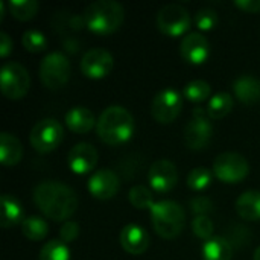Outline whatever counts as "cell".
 I'll list each match as a JSON object with an SVG mask.
<instances>
[{"instance_id": "1", "label": "cell", "mask_w": 260, "mask_h": 260, "mask_svg": "<svg viewBox=\"0 0 260 260\" xmlns=\"http://www.w3.org/2000/svg\"><path fill=\"white\" fill-rule=\"evenodd\" d=\"M40 212L55 222H67L78 209V197L72 187L61 181H41L32 193Z\"/></svg>"}, {"instance_id": "2", "label": "cell", "mask_w": 260, "mask_h": 260, "mask_svg": "<svg viewBox=\"0 0 260 260\" xmlns=\"http://www.w3.org/2000/svg\"><path fill=\"white\" fill-rule=\"evenodd\" d=\"M136 129L133 114L120 105H111L102 111L98 119L96 131L99 139L108 146L126 143Z\"/></svg>"}, {"instance_id": "3", "label": "cell", "mask_w": 260, "mask_h": 260, "mask_svg": "<svg viewBox=\"0 0 260 260\" xmlns=\"http://www.w3.org/2000/svg\"><path fill=\"white\" fill-rule=\"evenodd\" d=\"M125 20V9L114 0H98L82 12V23L96 35L114 34Z\"/></svg>"}, {"instance_id": "4", "label": "cell", "mask_w": 260, "mask_h": 260, "mask_svg": "<svg viewBox=\"0 0 260 260\" xmlns=\"http://www.w3.org/2000/svg\"><path fill=\"white\" fill-rule=\"evenodd\" d=\"M151 219L155 233L163 239H175L184 229L186 213L183 207L171 200H163L151 209Z\"/></svg>"}, {"instance_id": "5", "label": "cell", "mask_w": 260, "mask_h": 260, "mask_svg": "<svg viewBox=\"0 0 260 260\" xmlns=\"http://www.w3.org/2000/svg\"><path fill=\"white\" fill-rule=\"evenodd\" d=\"M64 139V129L62 125L53 119V117H46L38 120L29 134V142L32 148L40 152V154H49L55 151Z\"/></svg>"}, {"instance_id": "6", "label": "cell", "mask_w": 260, "mask_h": 260, "mask_svg": "<svg viewBox=\"0 0 260 260\" xmlns=\"http://www.w3.org/2000/svg\"><path fill=\"white\" fill-rule=\"evenodd\" d=\"M30 87V76L24 66L20 62H6L0 72V88L6 99L20 101L23 99Z\"/></svg>"}, {"instance_id": "7", "label": "cell", "mask_w": 260, "mask_h": 260, "mask_svg": "<svg viewBox=\"0 0 260 260\" xmlns=\"http://www.w3.org/2000/svg\"><path fill=\"white\" fill-rule=\"evenodd\" d=\"M40 79L49 90L62 88L70 79V61L61 52L46 55L40 64Z\"/></svg>"}, {"instance_id": "8", "label": "cell", "mask_w": 260, "mask_h": 260, "mask_svg": "<svg viewBox=\"0 0 260 260\" xmlns=\"http://www.w3.org/2000/svg\"><path fill=\"white\" fill-rule=\"evenodd\" d=\"M184 143L192 151H203L209 146L213 137V125L204 108H195L192 119L187 122L184 133Z\"/></svg>"}, {"instance_id": "9", "label": "cell", "mask_w": 260, "mask_h": 260, "mask_svg": "<svg viewBox=\"0 0 260 260\" xmlns=\"http://www.w3.org/2000/svg\"><path fill=\"white\" fill-rule=\"evenodd\" d=\"M250 174L247 158L238 152L219 154L213 161V175L225 184H238Z\"/></svg>"}, {"instance_id": "10", "label": "cell", "mask_w": 260, "mask_h": 260, "mask_svg": "<svg viewBox=\"0 0 260 260\" xmlns=\"http://www.w3.org/2000/svg\"><path fill=\"white\" fill-rule=\"evenodd\" d=\"M155 21H157L158 30L172 38L184 35L190 29V24H192L189 11L184 6L177 5V3L165 5L158 11Z\"/></svg>"}, {"instance_id": "11", "label": "cell", "mask_w": 260, "mask_h": 260, "mask_svg": "<svg viewBox=\"0 0 260 260\" xmlns=\"http://www.w3.org/2000/svg\"><path fill=\"white\" fill-rule=\"evenodd\" d=\"M181 110H183V96L180 91L174 88H165L158 91L151 105L152 117L161 125L172 123L180 116Z\"/></svg>"}, {"instance_id": "12", "label": "cell", "mask_w": 260, "mask_h": 260, "mask_svg": "<svg viewBox=\"0 0 260 260\" xmlns=\"http://www.w3.org/2000/svg\"><path fill=\"white\" fill-rule=\"evenodd\" d=\"M113 55L102 47H94L85 52L81 59V72L90 79H102L113 70Z\"/></svg>"}, {"instance_id": "13", "label": "cell", "mask_w": 260, "mask_h": 260, "mask_svg": "<svg viewBox=\"0 0 260 260\" xmlns=\"http://www.w3.org/2000/svg\"><path fill=\"white\" fill-rule=\"evenodd\" d=\"M148 181L152 190L158 193H169L178 183L177 166L166 158L154 161L148 171Z\"/></svg>"}, {"instance_id": "14", "label": "cell", "mask_w": 260, "mask_h": 260, "mask_svg": "<svg viewBox=\"0 0 260 260\" xmlns=\"http://www.w3.org/2000/svg\"><path fill=\"white\" fill-rule=\"evenodd\" d=\"M98 160H99L98 149L91 143H85V142L75 145L67 155V163L70 171L78 175H85L91 172L96 168Z\"/></svg>"}, {"instance_id": "15", "label": "cell", "mask_w": 260, "mask_h": 260, "mask_svg": "<svg viewBox=\"0 0 260 260\" xmlns=\"http://www.w3.org/2000/svg\"><path fill=\"white\" fill-rule=\"evenodd\" d=\"M120 189L119 177L110 169H99L96 171L88 180V192L96 200H111L117 195Z\"/></svg>"}, {"instance_id": "16", "label": "cell", "mask_w": 260, "mask_h": 260, "mask_svg": "<svg viewBox=\"0 0 260 260\" xmlns=\"http://www.w3.org/2000/svg\"><path fill=\"white\" fill-rule=\"evenodd\" d=\"M180 53L184 61L193 66L204 64L210 55V43L200 32H190L180 44Z\"/></svg>"}, {"instance_id": "17", "label": "cell", "mask_w": 260, "mask_h": 260, "mask_svg": "<svg viewBox=\"0 0 260 260\" xmlns=\"http://www.w3.org/2000/svg\"><path fill=\"white\" fill-rule=\"evenodd\" d=\"M119 242L126 253H129L133 256H139L148 250L149 235L140 225L128 224L126 227L122 229L120 236H119Z\"/></svg>"}, {"instance_id": "18", "label": "cell", "mask_w": 260, "mask_h": 260, "mask_svg": "<svg viewBox=\"0 0 260 260\" xmlns=\"http://www.w3.org/2000/svg\"><path fill=\"white\" fill-rule=\"evenodd\" d=\"M233 91L239 102L254 105L260 101V79L253 75H242L233 82Z\"/></svg>"}, {"instance_id": "19", "label": "cell", "mask_w": 260, "mask_h": 260, "mask_svg": "<svg viewBox=\"0 0 260 260\" xmlns=\"http://www.w3.org/2000/svg\"><path fill=\"white\" fill-rule=\"evenodd\" d=\"M66 125L75 134H87L90 133L96 123L94 114L85 107H73L66 114Z\"/></svg>"}, {"instance_id": "20", "label": "cell", "mask_w": 260, "mask_h": 260, "mask_svg": "<svg viewBox=\"0 0 260 260\" xmlns=\"http://www.w3.org/2000/svg\"><path fill=\"white\" fill-rule=\"evenodd\" d=\"M0 203H2L0 225L3 229H11L18 224L21 225V222L26 218H24V210H23V206L20 204V201L9 193H3L0 198Z\"/></svg>"}, {"instance_id": "21", "label": "cell", "mask_w": 260, "mask_h": 260, "mask_svg": "<svg viewBox=\"0 0 260 260\" xmlns=\"http://www.w3.org/2000/svg\"><path fill=\"white\" fill-rule=\"evenodd\" d=\"M23 158L21 142L11 133L0 134V161L3 166H15Z\"/></svg>"}, {"instance_id": "22", "label": "cell", "mask_w": 260, "mask_h": 260, "mask_svg": "<svg viewBox=\"0 0 260 260\" xmlns=\"http://www.w3.org/2000/svg\"><path fill=\"white\" fill-rule=\"evenodd\" d=\"M236 212L245 221H260V190L244 192L236 201Z\"/></svg>"}, {"instance_id": "23", "label": "cell", "mask_w": 260, "mask_h": 260, "mask_svg": "<svg viewBox=\"0 0 260 260\" xmlns=\"http://www.w3.org/2000/svg\"><path fill=\"white\" fill-rule=\"evenodd\" d=\"M203 259L204 260H232L233 259V248L232 244L222 238L216 236L203 245Z\"/></svg>"}, {"instance_id": "24", "label": "cell", "mask_w": 260, "mask_h": 260, "mask_svg": "<svg viewBox=\"0 0 260 260\" xmlns=\"http://www.w3.org/2000/svg\"><path fill=\"white\" fill-rule=\"evenodd\" d=\"M206 110H207V114H209L210 119H213V120L224 119L233 110V98H232V94H229L225 91L216 93L215 96L210 98Z\"/></svg>"}, {"instance_id": "25", "label": "cell", "mask_w": 260, "mask_h": 260, "mask_svg": "<svg viewBox=\"0 0 260 260\" xmlns=\"http://www.w3.org/2000/svg\"><path fill=\"white\" fill-rule=\"evenodd\" d=\"M21 233L29 241H43L49 233V225L41 216H27L21 222Z\"/></svg>"}, {"instance_id": "26", "label": "cell", "mask_w": 260, "mask_h": 260, "mask_svg": "<svg viewBox=\"0 0 260 260\" xmlns=\"http://www.w3.org/2000/svg\"><path fill=\"white\" fill-rule=\"evenodd\" d=\"M8 8L14 18L20 21H29L37 15L40 5L35 0H9Z\"/></svg>"}, {"instance_id": "27", "label": "cell", "mask_w": 260, "mask_h": 260, "mask_svg": "<svg viewBox=\"0 0 260 260\" xmlns=\"http://www.w3.org/2000/svg\"><path fill=\"white\" fill-rule=\"evenodd\" d=\"M210 94H212V88H210L209 82H206L203 79L190 81L183 88V96L193 104H201L207 99L210 101Z\"/></svg>"}, {"instance_id": "28", "label": "cell", "mask_w": 260, "mask_h": 260, "mask_svg": "<svg viewBox=\"0 0 260 260\" xmlns=\"http://www.w3.org/2000/svg\"><path fill=\"white\" fill-rule=\"evenodd\" d=\"M40 260H70V250L61 239H52L41 248Z\"/></svg>"}, {"instance_id": "29", "label": "cell", "mask_w": 260, "mask_h": 260, "mask_svg": "<svg viewBox=\"0 0 260 260\" xmlns=\"http://www.w3.org/2000/svg\"><path fill=\"white\" fill-rule=\"evenodd\" d=\"M128 198H129V203L133 204V207H136L139 210H146V209L151 210L155 204L152 192L146 186H142V184L131 187Z\"/></svg>"}, {"instance_id": "30", "label": "cell", "mask_w": 260, "mask_h": 260, "mask_svg": "<svg viewBox=\"0 0 260 260\" xmlns=\"http://www.w3.org/2000/svg\"><path fill=\"white\" fill-rule=\"evenodd\" d=\"M213 180V171L207 168H195L187 175V186L195 192L206 190Z\"/></svg>"}, {"instance_id": "31", "label": "cell", "mask_w": 260, "mask_h": 260, "mask_svg": "<svg viewBox=\"0 0 260 260\" xmlns=\"http://www.w3.org/2000/svg\"><path fill=\"white\" fill-rule=\"evenodd\" d=\"M21 44L23 47L30 52V53H40L44 52L47 47V40L44 37V34H41L40 30L35 29H29L23 34L21 37Z\"/></svg>"}, {"instance_id": "32", "label": "cell", "mask_w": 260, "mask_h": 260, "mask_svg": "<svg viewBox=\"0 0 260 260\" xmlns=\"http://www.w3.org/2000/svg\"><path fill=\"white\" fill-rule=\"evenodd\" d=\"M218 21H219L218 14L212 8H201L195 14V26L200 30H212L216 27Z\"/></svg>"}, {"instance_id": "33", "label": "cell", "mask_w": 260, "mask_h": 260, "mask_svg": "<svg viewBox=\"0 0 260 260\" xmlns=\"http://www.w3.org/2000/svg\"><path fill=\"white\" fill-rule=\"evenodd\" d=\"M192 232L197 238L209 241L213 236L215 227H213V222L209 219V216H197L192 221Z\"/></svg>"}, {"instance_id": "34", "label": "cell", "mask_w": 260, "mask_h": 260, "mask_svg": "<svg viewBox=\"0 0 260 260\" xmlns=\"http://www.w3.org/2000/svg\"><path fill=\"white\" fill-rule=\"evenodd\" d=\"M190 209L197 216H207V213L213 210V203L207 197H195L190 201Z\"/></svg>"}, {"instance_id": "35", "label": "cell", "mask_w": 260, "mask_h": 260, "mask_svg": "<svg viewBox=\"0 0 260 260\" xmlns=\"http://www.w3.org/2000/svg\"><path fill=\"white\" fill-rule=\"evenodd\" d=\"M79 236V225L75 221H67L59 229V239L66 244L73 242Z\"/></svg>"}, {"instance_id": "36", "label": "cell", "mask_w": 260, "mask_h": 260, "mask_svg": "<svg viewBox=\"0 0 260 260\" xmlns=\"http://www.w3.org/2000/svg\"><path fill=\"white\" fill-rule=\"evenodd\" d=\"M235 6L248 14H259L260 12V0H236Z\"/></svg>"}, {"instance_id": "37", "label": "cell", "mask_w": 260, "mask_h": 260, "mask_svg": "<svg viewBox=\"0 0 260 260\" xmlns=\"http://www.w3.org/2000/svg\"><path fill=\"white\" fill-rule=\"evenodd\" d=\"M12 52V40L6 32H0V56L8 58Z\"/></svg>"}, {"instance_id": "38", "label": "cell", "mask_w": 260, "mask_h": 260, "mask_svg": "<svg viewBox=\"0 0 260 260\" xmlns=\"http://www.w3.org/2000/svg\"><path fill=\"white\" fill-rule=\"evenodd\" d=\"M3 15H5V3L0 2V20H3Z\"/></svg>"}, {"instance_id": "39", "label": "cell", "mask_w": 260, "mask_h": 260, "mask_svg": "<svg viewBox=\"0 0 260 260\" xmlns=\"http://www.w3.org/2000/svg\"><path fill=\"white\" fill-rule=\"evenodd\" d=\"M253 260H260V247L259 248H256V251H254V257Z\"/></svg>"}]
</instances>
